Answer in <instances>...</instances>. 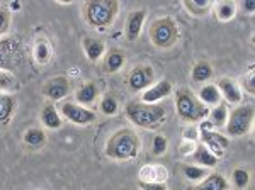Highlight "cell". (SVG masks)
Listing matches in <instances>:
<instances>
[{
  "label": "cell",
  "instance_id": "obj_1",
  "mask_svg": "<svg viewBox=\"0 0 255 190\" xmlns=\"http://www.w3.org/2000/svg\"><path fill=\"white\" fill-rule=\"evenodd\" d=\"M126 115L131 122L143 129H157L167 119V112L162 105L145 102H129L126 105Z\"/></svg>",
  "mask_w": 255,
  "mask_h": 190
},
{
  "label": "cell",
  "instance_id": "obj_2",
  "mask_svg": "<svg viewBox=\"0 0 255 190\" xmlns=\"http://www.w3.org/2000/svg\"><path fill=\"white\" fill-rule=\"evenodd\" d=\"M139 148H141V143H139V138L134 131L119 129L109 138L106 153H108L109 158L125 162V160L136 158Z\"/></svg>",
  "mask_w": 255,
  "mask_h": 190
},
{
  "label": "cell",
  "instance_id": "obj_3",
  "mask_svg": "<svg viewBox=\"0 0 255 190\" xmlns=\"http://www.w3.org/2000/svg\"><path fill=\"white\" fill-rule=\"evenodd\" d=\"M119 9L118 2H108V0H99V2H87L85 3V20L89 26L99 29V31H106V27H109L116 19Z\"/></svg>",
  "mask_w": 255,
  "mask_h": 190
},
{
  "label": "cell",
  "instance_id": "obj_4",
  "mask_svg": "<svg viewBox=\"0 0 255 190\" xmlns=\"http://www.w3.org/2000/svg\"><path fill=\"white\" fill-rule=\"evenodd\" d=\"M175 105H177L179 115L187 122L203 121L208 115L206 105L187 89H180L179 92L175 94Z\"/></svg>",
  "mask_w": 255,
  "mask_h": 190
},
{
  "label": "cell",
  "instance_id": "obj_5",
  "mask_svg": "<svg viewBox=\"0 0 255 190\" xmlns=\"http://www.w3.org/2000/svg\"><path fill=\"white\" fill-rule=\"evenodd\" d=\"M150 38H151V43L157 48L165 49V48L174 46L177 43V38H179L177 24L170 17L157 19L150 27Z\"/></svg>",
  "mask_w": 255,
  "mask_h": 190
},
{
  "label": "cell",
  "instance_id": "obj_6",
  "mask_svg": "<svg viewBox=\"0 0 255 190\" xmlns=\"http://www.w3.org/2000/svg\"><path fill=\"white\" fill-rule=\"evenodd\" d=\"M254 124V107L252 105H240L232 114H228L226 119V134L232 138H238L244 136L252 129Z\"/></svg>",
  "mask_w": 255,
  "mask_h": 190
},
{
  "label": "cell",
  "instance_id": "obj_7",
  "mask_svg": "<svg viewBox=\"0 0 255 190\" xmlns=\"http://www.w3.org/2000/svg\"><path fill=\"white\" fill-rule=\"evenodd\" d=\"M22 60L20 53V44L17 39H0V70L3 72H12L17 68Z\"/></svg>",
  "mask_w": 255,
  "mask_h": 190
},
{
  "label": "cell",
  "instance_id": "obj_8",
  "mask_svg": "<svg viewBox=\"0 0 255 190\" xmlns=\"http://www.w3.org/2000/svg\"><path fill=\"white\" fill-rule=\"evenodd\" d=\"M61 115L68 119L70 122L79 124V126H87V124L96 121V112L80 104H75V102H65L61 105Z\"/></svg>",
  "mask_w": 255,
  "mask_h": 190
},
{
  "label": "cell",
  "instance_id": "obj_9",
  "mask_svg": "<svg viewBox=\"0 0 255 190\" xmlns=\"http://www.w3.org/2000/svg\"><path fill=\"white\" fill-rule=\"evenodd\" d=\"M201 138H203V141H204V146H206L218 160L223 158L225 151L228 150V146H230L228 138H225L223 134L216 133V131H211V129L201 131Z\"/></svg>",
  "mask_w": 255,
  "mask_h": 190
},
{
  "label": "cell",
  "instance_id": "obj_10",
  "mask_svg": "<svg viewBox=\"0 0 255 190\" xmlns=\"http://www.w3.org/2000/svg\"><path fill=\"white\" fill-rule=\"evenodd\" d=\"M153 68L151 67H136L131 70L129 77H128V85L133 92H145L153 82Z\"/></svg>",
  "mask_w": 255,
  "mask_h": 190
},
{
  "label": "cell",
  "instance_id": "obj_11",
  "mask_svg": "<svg viewBox=\"0 0 255 190\" xmlns=\"http://www.w3.org/2000/svg\"><path fill=\"white\" fill-rule=\"evenodd\" d=\"M70 92V82L65 77H55L51 80H48L43 87L44 97L51 98V100H61L63 97H67Z\"/></svg>",
  "mask_w": 255,
  "mask_h": 190
},
{
  "label": "cell",
  "instance_id": "obj_12",
  "mask_svg": "<svg viewBox=\"0 0 255 190\" xmlns=\"http://www.w3.org/2000/svg\"><path fill=\"white\" fill-rule=\"evenodd\" d=\"M170 94H172V84L168 80H162L158 84L148 87L141 95V102H145V104H157V102L163 100Z\"/></svg>",
  "mask_w": 255,
  "mask_h": 190
},
{
  "label": "cell",
  "instance_id": "obj_13",
  "mask_svg": "<svg viewBox=\"0 0 255 190\" xmlns=\"http://www.w3.org/2000/svg\"><path fill=\"white\" fill-rule=\"evenodd\" d=\"M145 19H146V12L143 9L139 10H133L126 19V38L128 41H136L141 34V29H143V24H145Z\"/></svg>",
  "mask_w": 255,
  "mask_h": 190
},
{
  "label": "cell",
  "instance_id": "obj_14",
  "mask_svg": "<svg viewBox=\"0 0 255 190\" xmlns=\"http://www.w3.org/2000/svg\"><path fill=\"white\" fill-rule=\"evenodd\" d=\"M218 90H220L221 97H225V100L228 104L237 105L242 102V92L232 78H220L218 80Z\"/></svg>",
  "mask_w": 255,
  "mask_h": 190
},
{
  "label": "cell",
  "instance_id": "obj_15",
  "mask_svg": "<svg viewBox=\"0 0 255 190\" xmlns=\"http://www.w3.org/2000/svg\"><path fill=\"white\" fill-rule=\"evenodd\" d=\"M99 95V89L94 82H87L85 85H82L79 90L75 92V98H77V104L87 107L92 104L94 100L97 98Z\"/></svg>",
  "mask_w": 255,
  "mask_h": 190
},
{
  "label": "cell",
  "instance_id": "obj_16",
  "mask_svg": "<svg viewBox=\"0 0 255 190\" xmlns=\"http://www.w3.org/2000/svg\"><path fill=\"white\" fill-rule=\"evenodd\" d=\"M84 49H85V55L90 61H97L104 56L106 53V46L101 39L96 38H84Z\"/></svg>",
  "mask_w": 255,
  "mask_h": 190
},
{
  "label": "cell",
  "instance_id": "obj_17",
  "mask_svg": "<svg viewBox=\"0 0 255 190\" xmlns=\"http://www.w3.org/2000/svg\"><path fill=\"white\" fill-rule=\"evenodd\" d=\"M41 122L48 127V129H60L61 127V115L58 110L55 109V105L46 104L41 110Z\"/></svg>",
  "mask_w": 255,
  "mask_h": 190
},
{
  "label": "cell",
  "instance_id": "obj_18",
  "mask_svg": "<svg viewBox=\"0 0 255 190\" xmlns=\"http://www.w3.org/2000/svg\"><path fill=\"white\" fill-rule=\"evenodd\" d=\"M192 158H194L196 163L204 165V168H213V167H216V165H218V158L208 150L206 146H204V144H201V146L194 148Z\"/></svg>",
  "mask_w": 255,
  "mask_h": 190
},
{
  "label": "cell",
  "instance_id": "obj_19",
  "mask_svg": "<svg viewBox=\"0 0 255 190\" xmlns=\"http://www.w3.org/2000/svg\"><path fill=\"white\" fill-rule=\"evenodd\" d=\"M15 98L9 94H0V124H7L10 121L15 110Z\"/></svg>",
  "mask_w": 255,
  "mask_h": 190
},
{
  "label": "cell",
  "instance_id": "obj_20",
  "mask_svg": "<svg viewBox=\"0 0 255 190\" xmlns=\"http://www.w3.org/2000/svg\"><path fill=\"white\" fill-rule=\"evenodd\" d=\"M226 189H228V182H226L225 177L213 173V175H208L194 190H226Z\"/></svg>",
  "mask_w": 255,
  "mask_h": 190
},
{
  "label": "cell",
  "instance_id": "obj_21",
  "mask_svg": "<svg viewBox=\"0 0 255 190\" xmlns=\"http://www.w3.org/2000/svg\"><path fill=\"white\" fill-rule=\"evenodd\" d=\"M123 65H125V53L119 51V49H111L108 56H106V63H104L106 72L116 73L123 68Z\"/></svg>",
  "mask_w": 255,
  "mask_h": 190
},
{
  "label": "cell",
  "instance_id": "obj_22",
  "mask_svg": "<svg viewBox=\"0 0 255 190\" xmlns=\"http://www.w3.org/2000/svg\"><path fill=\"white\" fill-rule=\"evenodd\" d=\"M197 98H199L204 105H218L221 100V94L216 85H204L203 89L199 90V97Z\"/></svg>",
  "mask_w": 255,
  "mask_h": 190
},
{
  "label": "cell",
  "instance_id": "obj_23",
  "mask_svg": "<svg viewBox=\"0 0 255 190\" xmlns=\"http://www.w3.org/2000/svg\"><path fill=\"white\" fill-rule=\"evenodd\" d=\"M213 77V68L208 61H199L192 68V80L194 82H208Z\"/></svg>",
  "mask_w": 255,
  "mask_h": 190
},
{
  "label": "cell",
  "instance_id": "obj_24",
  "mask_svg": "<svg viewBox=\"0 0 255 190\" xmlns=\"http://www.w3.org/2000/svg\"><path fill=\"white\" fill-rule=\"evenodd\" d=\"M226 119H228V110H226V105H223V104L215 105V109L209 112V122H211L213 127L225 126Z\"/></svg>",
  "mask_w": 255,
  "mask_h": 190
},
{
  "label": "cell",
  "instance_id": "obj_25",
  "mask_svg": "<svg viewBox=\"0 0 255 190\" xmlns=\"http://www.w3.org/2000/svg\"><path fill=\"white\" fill-rule=\"evenodd\" d=\"M46 141V136L41 129L38 127H32V129H27L26 133H24V143L27 144V146H32V148H38L41 144H44Z\"/></svg>",
  "mask_w": 255,
  "mask_h": 190
},
{
  "label": "cell",
  "instance_id": "obj_26",
  "mask_svg": "<svg viewBox=\"0 0 255 190\" xmlns=\"http://www.w3.org/2000/svg\"><path fill=\"white\" fill-rule=\"evenodd\" d=\"M182 173L187 180H204L208 177V170L201 167H194V165H182Z\"/></svg>",
  "mask_w": 255,
  "mask_h": 190
},
{
  "label": "cell",
  "instance_id": "obj_27",
  "mask_svg": "<svg viewBox=\"0 0 255 190\" xmlns=\"http://www.w3.org/2000/svg\"><path fill=\"white\" fill-rule=\"evenodd\" d=\"M34 58L39 65H46L51 58V51H49V46L44 39H39L34 46Z\"/></svg>",
  "mask_w": 255,
  "mask_h": 190
},
{
  "label": "cell",
  "instance_id": "obj_28",
  "mask_svg": "<svg viewBox=\"0 0 255 190\" xmlns=\"http://www.w3.org/2000/svg\"><path fill=\"white\" fill-rule=\"evenodd\" d=\"M235 3L233 2H221L220 5H218V9H216V15H218V19L220 20H232L233 17H235Z\"/></svg>",
  "mask_w": 255,
  "mask_h": 190
},
{
  "label": "cell",
  "instance_id": "obj_29",
  "mask_svg": "<svg viewBox=\"0 0 255 190\" xmlns=\"http://www.w3.org/2000/svg\"><path fill=\"white\" fill-rule=\"evenodd\" d=\"M118 109H119L118 100L114 97H111V95H106V97L101 100V110H102V114L114 115V114H118Z\"/></svg>",
  "mask_w": 255,
  "mask_h": 190
},
{
  "label": "cell",
  "instance_id": "obj_30",
  "mask_svg": "<svg viewBox=\"0 0 255 190\" xmlns=\"http://www.w3.org/2000/svg\"><path fill=\"white\" fill-rule=\"evenodd\" d=\"M233 182H235L237 189H247L249 187V182H250V175L245 168H237L233 172Z\"/></svg>",
  "mask_w": 255,
  "mask_h": 190
},
{
  "label": "cell",
  "instance_id": "obj_31",
  "mask_svg": "<svg viewBox=\"0 0 255 190\" xmlns=\"http://www.w3.org/2000/svg\"><path fill=\"white\" fill-rule=\"evenodd\" d=\"M167 148H168L167 138H163V136H160V134L155 136V138H153V146H151V151H153V155L155 156L163 155V153L167 151Z\"/></svg>",
  "mask_w": 255,
  "mask_h": 190
},
{
  "label": "cell",
  "instance_id": "obj_32",
  "mask_svg": "<svg viewBox=\"0 0 255 190\" xmlns=\"http://www.w3.org/2000/svg\"><path fill=\"white\" fill-rule=\"evenodd\" d=\"M138 187L141 190H168L167 185L163 182H145V180H139L138 182Z\"/></svg>",
  "mask_w": 255,
  "mask_h": 190
},
{
  "label": "cell",
  "instance_id": "obj_33",
  "mask_svg": "<svg viewBox=\"0 0 255 190\" xmlns=\"http://www.w3.org/2000/svg\"><path fill=\"white\" fill-rule=\"evenodd\" d=\"M9 24H10L9 12H7L2 5H0V38H2V36L7 32V29H9Z\"/></svg>",
  "mask_w": 255,
  "mask_h": 190
},
{
  "label": "cell",
  "instance_id": "obj_34",
  "mask_svg": "<svg viewBox=\"0 0 255 190\" xmlns=\"http://www.w3.org/2000/svg\"><path fill=\"white\" fill-rule=\"evenodd\" d=\"M187 7L194 12V14H201V12L206 10L209 7V2L208 0H192V2L187 3Z\"/></svg>",
  "mask_w": 255,
  "mask_h": 190
},
{
  "label": "cell",
  "instance_id": "obj_35",
  "mask_svg": "<svg viewBox=\"0 0 255 190\" xmlns=\"http://www.w3.org/2000/svg\"><path fill=\"white\" fill-rule=\"evenodd\" d=\"M12 82H14V78H10V77H7V75H3V73H2V75H0V90L10 87Z\"/></svg>",
  "mask_w": 255,
  "mask_h": 190
},
{
  "label": "cell",
  "instance_id": "obj_36",
  "mask_svg": "<svg viewBox=\"0 0 255 190\" xmlns=\"http://www.w3.org/2000/svg\"><path fill=\"white\" fill-rule=\"evenodd\" d=\"M244 9H245L247 12H254V9H255V2H254V0H247V2L244 3Z\"/></svg>",
  "mask_w": 255,
  "mask_h": 190
},
{
  "label": "cell",
  "instance_id": "obj_37",
  "mask_svg": "<svg viewBox=\"0 0 255 190\" xmlns=\"http://www.w3.org/2000/svg\"><path fill=\"white\" fill-rule=\"evenodd\" d=\"M184 136H186L187 141H192V139H196V131L194 129H186Z\"/></svg>",
  "mask_w": 255,
  "mask_h": 190
},
{
  "label": "cell",
  "instance_id": "obj_38",
  "mask_svg": "<svg viewBox=\"0 0 255 190\" xmlns=\"http://www.w3.org/2000/svg\"><path fill=\"white\" fill-rule=\"evenodd\" d=\"M254 80H255V78H254V73H252V75L249 77V80H247V87H249L250 94H254Z\"/></svg>",
  "mask_w": 255,
  "mask_h": 190
}]
</instances>
